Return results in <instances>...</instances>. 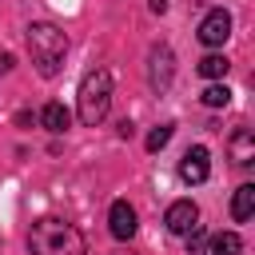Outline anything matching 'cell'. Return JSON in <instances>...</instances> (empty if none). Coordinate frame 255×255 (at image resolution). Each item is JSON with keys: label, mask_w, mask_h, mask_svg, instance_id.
<instances>
[{"label": "cell", "mask_w": 255, "mask_h": 255, "mask_svg": "<svg viewBox=\"0 0 255 255\" xmlns=\"http://www.w3.org/2000/svg\"><path fill=\"white\" fill-rule=\"evenodd\" d=\"M171 76H175V52L167 44H151V52H147V84H151V92H167Z\"/></svg>", "instance_id": "277c9868"}, {"label": "cell", "mask_w": 255, "mask_h": 255, "mask_svg": "<svg viewBox=\"0 0 255 255\" xmlns=\"http://www.w3.org/2000/svg\"><path fill=\"white\" fill-rule=\"evenodd\" d=\"M108 108H112V76H108V68H92V72L80 80L76 116H80L84 128H96V124H104Z\"/></svg>", "instance_id": "3957f363"}, {"label": "cell", "mask_w": 255, "mask_h": 255, "mask_svg": "<svg viewBox=\"0 0 255 255\" xmlns=\"http://www.w3.org/2000/svg\"><path fill=\"white\" fill-rule=\"evenodd\" d=\"M227 68H231V64H227V56H223V52H207V56L195 64V72H199L203 80H211V84H215V80H223V76H227Z\"/></svg>", "instance_id": "4fadbf2b"}, {"label": "cell", "mask_w": 255, "mask_h": 255, "mask_svg": "<svg viewBox=\"0 0 255 255\" xmlns=\"http://www.w3.org/2000/svg\"><path fill=\"white\" fill-rule=\"evenodd\" d=\"M108 231H112V239H120V243H128V239L139 231V215H135V207H131L128 199H116V203L108 207Z\"/></svg>", "instance_id": "8992f818"}, {"label": "cell", "mask_w": 255, "mask_h": 255, "mask_svg": "<svg viewBox=\"0 0 255 255\" xmlns=\"http://www.w3.org/2000/svg\"><path fill=\"white\" fill-rule=\"evenodd\" d=\"M28 251L32 255H88V243L76 223L60 215H40L28 227Z\"/></svg>", "instance_id": "6da1fadb"}, {"label": "cell", "mask_w": 255, "mask_h": 255, "mask_svg": "<svg viewBox=\"0 0 255 255\" xmlns=\"http://www.w3.org/2000/svg\"><path fill=\"white\" fill-rule=\"evenodd\" d=\"M171 131H175L171 124L151 128V131H147V139H143V147H147V151H163V147H167V139H171Z\"/></svg>", "instance_id": "9a60e30c"}, {"label": "cell", "mask_w": 255, "mask_h": 255, "mask_svg": "<svg viewBox=\"0 0 255 255\" xmlns=\"http://www.w3.org/2000/svg\"><path fill=\"white\" fill-rule=\"evenodd\" d=\"M36 120H40V124H44V131H52V135H64V131L72 128V112H68V108L60 104V100H52V104H44Z\"/></svg>", "instance_id": "30bf717a"}, {"label": "cell", "mask_w": 255, "mask_h": 255, "mask_svg": "<svg viewBox=\"0 0 255 255\" xmlns=\"http://www.w3.org/2000/svg\"><path fill=\"white\" fill-rule=\"evenodd\" d=\"M199 100H203V108H227V104H231V88H227L223 80H215V84L203 88Z\"/></svg>", "instance_id": "5bb4252c"}, {"label": "cell", "mask_w": 255, "mask_h": 255, "mask_svg": "<svg viewBox=\"0 0 255 255\" xmlns=\"http://www.w3.org/2000/svg\"><path fill=\"white\" fill-rule=\"evenodd\" d=\"M199 255H243V239H239L235 231H219V235L203 239Z\"/></svg>", "instance_id": "8fae6325"}, {"label": "cell", "mask_w": 255, "mask_h": 255, "mask_svg": "<svg viewBox=\"0 0 255 255\" xmlns=\"http://www.w3.org/2000/svg\"><path fill=\"white\" fill-rule=\"evenodd\" d=\"M12 64H16V60H12V52H0V76H4V72H12Z\"/></svg>", "instance_id": "2e32d148"}, {"label": "cell", "mask_w": 255, "mask_h": 255, "mask_svg": "<svg viewBox=\"0 0 255 255\" xmlns=\"http://www.w3.org/2000/svg\"><path fill=\"white\" fill-rule=\"evenodd\" d=\"M163 223H167V231H171V235H187V231L199 223V207H195L191 199H175V203H167Z\"/></svg>", "instance_id": "52a82bcc"}, {"label": "cell", "mask_w": 255, "mask_h": 255, "mask_svg": "<svg viewBox=\"0 0 255 255\" xmlns=\"http://www.w3.org/2000/svg\"><path fill=\"white\" fill-rule=\"evenodd\" d=\"M227 155H231L235 167L255 163V135H251V128H235V131H231V139H227Z\"/></svg>", "instance_id": "9c48e42d"}, {"label": "cell", "mask_w": 255, "mask_h": 255, "mask_svg": "<svg viewBox=\"0 0 255 255\" xmlns=\"http://www.w3.org/2000/svg\"><path fill=\"white\" fill-rule=\"evenodd\" d=\"M251 215H255V183H239L235 195H231V219L247 223Z\"/></svg>", "instance_id": "7c38bea8"}, {"label": "cell", "mask_w": 255, "mask_h": 255, "mask_svg": "<svg viewBox=\"0 0 255 255\" xmlns=\"http://www.w3.org/2000/svg\"><path fill=\"white\" fill-rule=\"evenodd\" d=\"M28 56H32V64H36V72H40L44 80L60 76L64 56H68V36H64V28H56V24H48V20L28 24Z\"/></svg>", "instance_id": "7a4b0ae2"}, {"label": "cell", "mask_w": 255, "mask_h": 255, "mask_svg": "<svg viewBox=\"0 0 255 255\" xmlns=\"http://www.w3.org/2000/svg\"><path fill=\"white\" fill-rule=\"evenodd\" d=\"M211 175V159H207V147H187L183 151V159H179V179L183 183H203Z\"/></svg>", "instance_id": "ba28073f"}, {"label": "cell", "mask_w": 255, "mask_h": 255, "mask_svg": "<svg viewBox=\"0 0 255 255\" xmlns=\"http://www.w3.org/2000/svg\"><path fill=\"white\" fill-rule=\"evenodd\" d=\"M199 44L203 48H223L227 44V36H231V12L227 8H211L203 20H199Z\"/></svg>", "instance_id": "5b68a950"}, {"label": "cell", "mask_w": 255, "mask_h": 255, "mask_svg": "<svg viewBox=\"0 0 255 255\" xmlns=\"http://www.w3.org/2000/svg\"><path fill=\"white\" fill-rule=\"evenodd\" d=\"M16 124H20V128H28V124H36V116H32V112H16Z\"/></svg>", "instance_id": "e0dca14e"}]
</instances>
